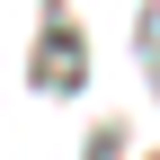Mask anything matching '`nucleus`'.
I'll use <instances>...</instances> for the list:
<instances>
[{"instance_id": "nucleus-1", "label": "nucleus", "mask_w": 160, "mask_h": 160, "mask_svg": "<svg viewBox=\"0 0 160 160\" xmlns=\"http://www.w3.org/2000/svg\"><path fill=\"white\" fill-rule=\"evenodd\" d=\"M80 80H89V62H80V36H71V27H45V45H36V89L71 98Z\"/></svg>"}]
</instances>
